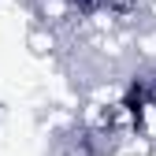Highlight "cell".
Wrapping results in <instances>:
<instances>
[{"instance_id":"cell-1","label":"cell","mask_w":156,"mask_h":156,"mask_svg":"<svg viewBox=\"0 0 156 156\" xmlns=\"http://www.w3.org/2000/svg\"><path fill=\"white\" fill-rule=\"evenodd\" d=\"M26 48L37 60H60V34L52 26H45V23H34L26 30Z\"/></svg>"},{"instance_id":"cell-2","label":"cell","mask_w":156,"mask_h":156,"mask_svg":"<svg viewBox=\"0 0 156 156\" xmlns=\"http://www.w3.org/2000/svg\"><path fill=\"white\" fill-rule=\"evenodd\" d=\"M149 156H156V145H152V149H149Z\"/></svg>"}]
</instances>
